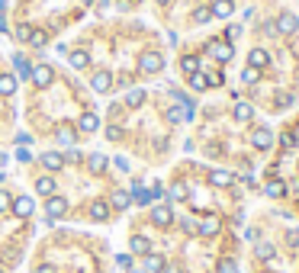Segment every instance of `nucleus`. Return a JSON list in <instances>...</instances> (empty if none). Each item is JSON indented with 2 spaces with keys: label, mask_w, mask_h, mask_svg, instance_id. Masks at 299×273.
<instances>
[{
  "label": "nucleus",
  "mask_w": 299,
  "mask_h": 273,
  "mask_svg": "<svg viewBox=\"0 0 299 273\" xmlns=\"http://www.w3.org/2000/svg\"><path fill=\"white\" fill-rule=\"evenodd\" d=\"M209 55H213L216 61H232V58H235V45H228V42L213 39V42H209Z\"/></svg>",
  "instance_id": "f257e3e1"
},
{
  "label": "nucleus",
  "mask_w": 299,
  "mask_h": 273,
  "mask_svg": "<svg viewBox=\"0 0 299 273\" xmlns=\"http://www.w3.org/2000/svg\"><path fill=\"white\" fill-rule=\"evenodd\" d=\"M45 212H48V222L61 219V215L68 212V199H65V196H48V202H45Z\"/></svg>",
  "instance_id": "f03ea898"
},
{
  "label": "nucleus",
  "mask_w": 299,
  "mask_h": 273,
  "mask_svg": "<svg viewBox=\"0 0 299 273\" xmlns=\"http://www.w3.org/2000/svg\"><path fill=\"white\" fill-rule=\"evenodd\" d=\"M296 29H299L296 13H280V20H277V32H283V36H293Z\"/></svg>",
  "instance_id": "7ed1b4c3"
},
{
  "label": "nucleus",
  "mask_w": 299,
  "mask_h": 273,
  "mask_svg": "<svg viewBox=\"0 0 299 273\" xmlns=\"http://www.w3.org/2000/svg\"><path fill=\"white\" fill-rule=\"evenodd\" d=\"M10 209H13V215H16V219H29V215H32V209H36V202H32L29 196H20V199H13V206H10Z\"/></svg>",
  "instance_id": "20e7f679"
},
{
  "label": "nucleus",
  "mask_w": 299,
  "mask_h": 273,
  "mask_svg": "<svg viewBox=\"0 0 299 273\" xmlns=\"http://www.w3.org/2000/svg\"><path fill=\"white\" fill-rule=\"evenodd\" d=\"M90 87H93L96 93H107L110 87H113V74H110V71H96V74L90 77Z\"/></svg>",
  "instance_id": "39448f33"
},
{
  "label": "nucleus",
  "mask_w": 299,
  "mask_h": 273,
  "mask_svg": "<svg viewBox=\"0 0 299 273\" xmlns=\"http://www.w3.org/2000/svg\"><path fill=\"white\" fill-rule=\"evenodd\" d=\"M32 84H36V87H48L52 84V68L48 65H32Z\"/></svg>",
  "instance_id": "423d86ee"
},
{
  "label": "nucleus",
  "mask_w": 299,
  "mask_h": 273,
  "mask_svg": "<svg viewBox=\"0 0 299 273\" xmlns=\"http://www.w3.org/2000/svg\"><path fill=\"white\" fill-rule=\"evenodd\" d=\"M161 65H164L161 55H145L142 61H138V71H142V74H155V71H161Z\"/></svg>",
  "instance_id": "0eeeda50"
},
{
  "label": "nucleus",
  "mask_w": 299,
  "mask_h": 273,
  "mask_svg": "<svg viewBox=\"0 0 299 273\" xmlns=\"http://www.w3.org/2000/svg\"><path fill=\"white\" fill-rule=\"evenodd\" d=\"M152 219H155V225H161V228H168V225L174 222V212H171V206H155V212H152Z\"/></svg>",
  "instance_id": "6e6552de"
},
{
  "label": "nucleus",
  "mask_w": 299,
  "mask_h": 273,
  "mask_svg": "<svg viewBox=\"0 0 299 273\" xmlns=\"http://www.w3.org/2000/svg\"><path fill=\"white\" fill-rule=\"evenodd\" d=\"M251 142H254V148H261V151H264V148L274 145V132H270V129H258L251 135Z\"/></svg>",
  "instance_id": "1a4fd4ad"
},
{
  "label": "nucleus",
  "mask_w": 299,
  "mask_h": 273,
  "mask_svg": "<svg viewBox=\"0 0 299 273\" xmlns=\"http://www.w3.org/2000/svg\"><path fill=\"white\" fill-rule=\"evenodd\" d=\"M209 13H213V16H219V20H228V16L235 13V4H232V0H216Z\"/></svg>",
  "instance_id": "9d476101"
},
{
  "label": "nucleus",
  "mask_w": 299,
  "mask_h": 273,
  "mask_svg": "<svg viewBox=\"0 0 299 273\" xmlns=\"http://www.w3.org/2000/svg\"><path fill=\"white\" fill-rule=\"evenodd\" d=\"M145 103V90L142 87H132V90H126V106L129 110H138Z\"/></svg>",
  "instance_id": "9b49d317"
},
{
  "label": "nucleus",
  "mask_w": 299,
  "mask_h": 273,
  "mask_svg": "<svg viewBox=\"0 0 299 273\" xmlns=\"http://www.w3.org/2000/svg\"><path fill=\"white\" fill-rule=\"evenodd\" d=\"M129 251H132V254H152V241H148L145 235H135V238L129 241Z\"/></svg>",
  "instance_id": "f8f14e48"
},
{
  "label": "nucleus",
  "mask_w": 299,
  "mask_h": 273,
  "mask_svg": "<svg viewBox=\"0 0 299 273\" xmlns=\"http://www.w3.org/2000/svg\"><path fill=\"white\" fill-rule=\"evenodd\" d=\"M13 68H16V77H32V61L29 58L13 55Z\"/></svg>",
  "instance_id": "ddd939ff"
},
{
  "label": "nucleus",
  "mask_w": 299,
  "mask_h": 273,
  "mask_svg": "<svg viewBox=\"0 0 299 273\" xmlns=\"http://www.w3.org/2000/svg\"><path fill=\"white\" fill-rule=\"evenodd\" d=\"M39 161H42V164H45V167H48V171H61V167H65V157H61L58 151H45V154H42V157H39Z\"/></svg>",
  "instance_id": "4468645a"
},
{
  "label": "nucleus",
  "mask_w": 299,
  "mask_h": 273,
  "mask_svg": "<svg viewBox=\"0 0 299 273\" xmlns=\"http://www.w3.org/2000/svg\"><path fill=\"white\" fill-rule=\"evenodd\" d=\"M36 193H39V196H55V177H39L36 180Z\"/></svg>",
  "instance_id": "2eb2a0df"
},
{
  "label": "nucleus",
  "mask_w": 299,
  "mask_h": 273,
  "mask_svg": "<svg viewBox=\"0 0 299 273\" xmlns=\"http://www.w3.org/2000/svg\"><path fill=\"white\" fill-rule=\"evenodd\" d=\"M77 126H81V132H96L100 129V119H96V113H84V116L77 119Z\"/></svg>",
  "instance_id": "dca6fc26"
},
{
  "label": "nucleus",
  "mask_w": 299,
  "mask_h": 273,
  "mask_svg": "<svg viewBox=\"0 0 299 273\" xmlns=\"http://www.w3.org/2000/svg\"><path fill=\"white\" fill-rule=\"evenodd\" d=\"M209 183H213V187H232V174L228 171H213L209 174Z\"/></svg>",
  "instance_id": "f3484780"
},
{
  "label": "nucleus",
  "mask_w": 299,
  "mask_h": 273,
  "mask_svg": "<svg viewBox=\"0 0 299 273\" xmlns=\"http://www.w3.org/2000/svg\"><path fill=\"white\" fill-rule=\"evenodd\" d=\"M107 157H103V154H90V157H87V167H90V174H103V171H107Z\"/></svg>",
  "instance_id": "a211bd4d"
},
{
  "label": "nucleus",
  "mask_w": 299,
  "mask_h": 273,
  "mask_svg": "<svg viewBox=\"0 0 299 273\" xmlns=\"http://www.w3.org/2000/svg\"><path fill=\"white\" fill-rule=\"evenodd\" d=\"M26 42H29L32 48H45L48 45V36L42 29H29V39H26Z\"/></svg>",
  "instance_id": "6ab92c4d"
},
{
  "label": "nucleus",
  "mask_w": 299,
  "mask_h": 273,
  "mask_svg": "<svg viewBox=\"0 0 299 273\" xmlns=\"http://www.w3.org/2000/svg\"><path fill=\"white\" fill-rule=\"evenodd\" d=\"M0 93L4 96L16 93V74H0Z\"/></svg>",
  "instance_id": "aec40b11"
},
{
  "label": "nucleus",
  "mask_w": 299,
  "mask_h": 273,
  "mask_svg": "<svg viewBox=\"0 0 299 273\" xmlns=\"http://www.w3.org/2000/svg\"><path fill=\"white\" fill-rule=\"evenodd\" d=\"M196 232H200V235H216V232H219V219H216V215H206L203 222H200Z\"/></svg>",
  "instance_id": "412c9836"
},
{
  "label": "nucleus",
  "mask_w": 299,
  "mask_h": 273,
  "mask_svg": "<svg viewBox=\"0 0 299 273\" xmlns=\"http://www.w3.org/2000/svg\"><path fill=\"white\" fill-rule=\"evenodd\" d=\"M145 270H148V273H161V270H164V257H161V254H148Z\"/></svg>",
  "instance_id": "4be33fe9"
},
{
  "label": "nucleus",
  "mask_w": 299,
  "mask_h": 273,
  "mask_svg": "<svg viewBox=\"0 0 299 273\" xmlns=\"http://www.w3.org/2000/svg\"><path fill=\"white\" fill-rule=\"evenodd\" d=\"M107 215H110V206H107V202H93V206H90V219H93V222H103Z\"/></svg>",
  "instance_id": "5701e85b"
},
{
  "label": "nucleus",
  "mask_w": 299,
  "mask_h": 273,
  "mask_svg": "<svg viewBox=\"0 0 299 273\" xmlns=\"http://www.w3.org/2000/svg\"><path fill=\"white\" fill-rule=\"evenodd\" d=\"M264 193H267L270 199H280V196H283V193H286V187H283V183H280V180H270L267 187H264Z\"/></svg>",
  "instance_id": "b1692460"
},
{
  "label": "nucleus",
  "mask_w": 299,
  "mask_h": 273,
  "mask_svg": "<svg viewBox=\"0 0 299 273\" xmlns=\"http://www.w3.org/2000/svg\"><path fill=\"white\" fill-rule=\"evenodd\" d=\"M113 206H116V209H129V202H132V196H129V193L126 190H116V193H113Z\"/></svg>",
  "instance_id": "393cba45"
},
{
  "label": "nucleus",
  "mask_w": 299,
  "mask_h": 273,
  "mask_svg": "<svg viewBox=\"0 0 299 273\" xmlns=\"http://www.w3.org/2000/svg\"><path fill=\"white\" fill-rule=\"evenodd\" d=\"M254 116V106H251V103H238V106H235V119H238V122H248Z\"/></svg>",
  "instance_id": "a878e982"
},
{
  "label": "nucleus",
  "mask_w": 299,
  "mask_h": 273,
  "mask_svg": "<svg viewBox=\"0 0 299 273\" xmlns=\"http://www.w3.org/2000/svg\"><path fill=\"white\" fill-rule=\"evenodd\" d=\"M254 254H258V260H274V244L261 241L258 248H254Z\"/></svg>",
  "instance_id": "bb28decb"
},
{
  "label": "nucleus",
  "mask_w": 299,
  "mask_h": 273,
  "mask_svg": "<svg viewBox=\"0 0 299 273\" xmlns=\"http://www.w3.org/2000/svg\"><path fill=\"white\" fill-rule=\"evenodd\" d=\"M71 65L77 68V71H84V68L90 65V55H87V51H71Z\"/></svg>",
  "instance_id": "cd10ccee"
},
{
  "label": "nucleus",
  "mask_w": 299,
  "mask_h": 273,
  "mask_svg": "<svg viewBox=\"0 0 299 273\" xmlns=\"http://www.w3.org/2000/svg\"><path fill=\"white\" fill-rule=\"evenodd\" d=\"M267 61H270V58H267V51H264V48H254V51H251V68H258V71H261Z\"/></svg>",
  "instance_id": "c85d7f7f"
},
{
  "label": "nucleus",
  "mask_w": 299,
  "mask_h": 273,
  "mask_svg": "<svg viewBox=\"0 0 299 273\" xmlns=\"http://www.w3.org/2000/svg\"><path fill=\"white\" fill-rule=\"evenodd\" d=\"M180 68H183V74H196L200 71V61L187 55V58H180Z\"/></svg>",
  "instance_id": "c756f323"
},
{
  "label": "nucleus",
  "mask_w": 299,
  "mask_h": 273,
  "mask_svg": "<svg viewBox=\"0 0 299 273\" xmlns=\"http://www.w3.org/2000/svg\"><path fill=\"white\" fill-rule=\"evenodd\" d=\"M190 87H193V90H206L209 84H206V77L196 71V74H190Z\"/></svg>",
  "instance_id": "7c9ffc66"
},
{
  "label": "nucleus",
  "mask_w": 299,
  "mask_h": 273,
  "mask_svg": "<svg viewBox=\"0 0 299 273\" xmlns=\"http://www.w3.org/2000/svg\"><path fill=\"white\" fill-rule=\"evenodd\" d=\"M58 142H61V145H71V142H74V132L68 129V126H61V129H58Z\"/></svg>",
  "instance_id": "2f4dec72"
},
{
  "label": "nucleus",
  "mask_w": 299,
  "mask_h": 273,
  "mask_svg": "<svg viewBox=\"0 0 299 273\" xmlns=\"http://www.w3.org/2000/svg\"><path fill=\"white\" fill-rule=\"evenodd\" d=\"M10 206H13L10 193H7V190H0V212H10Z\"/></svg>",
  "instance_id": "473e14b6"
},
{
  "label": "nucleus",
  "mask_w": 299,
  "mask_h": 273,
  "mask_svg": "<svg viewBox=\"0 0 299 273\" xmlns=\"http://www.w3.org/2000/svg\"><path fill=\"white\" fill-rule=\"evenodd\" d=\"M132 196H135V202H152V193H148V190H142L138 183H135V193H132Z\"/></svg>",
  "instance_id": "72a5a7b5"
},
{
  "label": "nucleus",
  "mask_w": 299,
  "mask_h": 273,
  "mask_svg": "<svg viewBox=\"0 0 299 273\" xmlns=\"http://www.w3.org/2000/svg\"><path fill=\"white\" fill-rule=\"evenodd\" d=\"M193 20H196V23H209V20H213V13H209L206 7H200V10L193 13Z\"/></svg>",
  "instance_id": "f704fd0d"
},
{
  "label": "nucleus",
  "mask_w": 299,
  "mask_h": 273,
  "mask_svg": "<svg viewBox=\"0 0 299 273\" xmlns=\"http://www.w3.org/2000/svg\"><path fill=\"white\" fill-rule=\"evenodd\" d=\"M107 138H110V142H119V138H122V129H119V126H107Z\"/></svg>",
  "instance_id": "c9c22d12"
},
{
  "label": "nucleus",
  "mask_w": 299,
  "mask_h": 273,
  "mask_svg": "<svg viewBox=\"0 0 299 273\" xmlns=\"http://www.w3.org/2000/svg\"><path fill=\"white\" fill-rule=\"evenodd\" d=\"M241 81H244V84H254V81H258V68H244Z\"/></svg>",
  "instance_id": "e433bc0d"
},
{
  "label": "nucleus",
  "mask_w": 299,
  "mask_h": 273,
  "mask_svg": "<svg viewBox=\"0 0 299 273\" xmlns=\"http://www.w3.org/2000/svg\"><path fill=\"white\" fill-rule=\"evenodd\" d=\"M219 273H238V267H235V260H222V267H219Z\"/></svg>",
  "instance_id": "4c0bfd02"
},
{
  "label": "nucleus",
  "mask_w": 299,
  "mask_h": 273,
  "mask_svg": "<svg viewBox=\"0 0 299 273\" xmlns=\"http://www.w3.org/2000/svg\"><path fill=\"white\" fill-rule=\"evenodd\" d=\"M264 36H277V20H267V23H264Z\"/></svg>",
  "instance_id": "58836bf2"
},
{
  "label": "nucleus",
  "mask_w": 299,
  "mask_h": 273,
  "mask_svg": "<svg viewBox=\"0 0 299 273\" xmlns=\"http://www.w3.org/2000/svg\"><path fill=\"white\" fill-rule=\"evenodd\" d=\"M206 81H209V87H219V84H222V74H219V71H213V74L206 77Z\"/></svg>",
  "instance_id": "ea45409f"
},
{
  "label": "nucleus",
  "mask_w": 299,
  "mask_h": 273,
  "mask_svg": "<svg viewBox=\"0 0 299 273\" xmlns=\"http://www.w3.org/2000/svg\"><path fill=\"white\" fill-rule=\"evenodd\" d=\"M183 196H187V190H183V187H171V199H183Z\"/></svg>",
  "instance_id": "a19ab883"
},
{
  "label": "nucleus",
  "mask_w": 299,
  "mask_h": 273,
  "mask_svg": "<svg viewBox=\"0 0 299 273\" xmlns=\"http://www.w3.org/2000/svg\"><path fill=\"white\" fill-rule=\"evenodd\" d=\"M16 157H20V161H23V164H29V161H32V154H29V151H26V148H20V151H16Z\"/></svg>",
  "instance_id": "79ce46f5"
},
{
  "label": "nucleus",
  "mask_w": 299,
  "mask_h": 273,
  "mask_svg": "<svg viewBox=\"0 0 299 273\" xmlns=\"http://www.w3.org/2000/svg\"><path fill=\"white\" fill-rule=\"evenodd\" d=\"M168 122H174V126H177V122H180V110H168Z\"/></svg>",
  "instance_id": "37998d69"
},
{
  "label": "nucleus",
  "mask_w": 299,
  "mask_h": 273,
  "mask_svg": "<svg viewBox=\"0 0 299 273\" xmlns=\"http://www.w3.org/2000/svg\"><path fill=\"white\" fill-rule=\"evenodd\" d=\"M293 145H296V138H293V135H283V148H286V151H289Z\"/></svg>",
  "instance_id": "c03bdc74"
},
{
  "label": "nucleus",
  "mask_w": 299,
  "mask_h": 273,
  "mask_svg": "<svg viewBox=\"0 0 299 273\" xmlns=\"http://www.w3.org/2000/svg\"><path fill=\"white\" fill-rule=\"evenodd\" d=\"M32 273H55V270H52V267H48V263H39V267H36V270H32Z\"/></svg>",
  "instance_id": "a18cd8bd"
},
{
  "label": "nucleus",
  "mask_w": 299,
  "mask_h": 273,
  "mask_svg": "<svg viewBox=\"0 0 299 273\" xmlns=\"http://www.w3.org/2000/svg\"><path fill=\"white\" fill-rule=\"evenodd\" d=\"M0 32H7V16H4V10H0Z\"/></svg>",
  "instance_id": "49530a36"
},
{
  "label": "nucleus",
  "mask_w": 299,
  "mask_h": 273,
  "mask_svg": "<svg viewBox=\"0 0 299 273\" xmlns=\"http://www.w3.org/2000/svg\"><path fill=\"white\" fill-rule=\"evenodd\" d=\"M155 4H158V7H168V4H171V0H155Z\"/></svg>",
  "instance_id": "de8ad7c7"
},
{
  "label": "nucleus",
  "mask_w": 299,
  "mask_h": 273,
  "mask_svg": "<svg viewBox=\"0 0 299 273\" xmlns=\"http://www.w3.org/2000/svg\"><path fill=\"white\" fill-rule=\"evenodd\" d=\"M164 273H177V267H164Z\"/></svg>",
  "instance_id": "09e8293b"
},
{
  "label": "nucleus",
  "mask_w": 299,
  "mask_h": 273,
  "mask_svg": "<svg viewBox=\"0 0 299 273\" xmlns=\"http://www.w3.org/2000/svg\"><path fill=\"white\" fill-rule=\"evenodd\" d=\"M96 4H100V7H110V0H96Z\"/></svg>",
  "instance_id": "8fccbe9b"
},
{
  "label": "nucleus",
  "mask_w": 299,
  "mask_h": 273,
  "mask_svg": "<svg viewBox=\"0 0 299 273\" xmlns=\"http://www.w3.org/2000/svg\"><path fill=\"white\" fill-rule=\"evenodd\" d=\"M129 273H145V270H132V267H129Z\"/></svg>",
  "instance_id": "3c124183"
},
{
  "label": "nucleus",
  "mask_w": 299,
  "mask_h": 273,
  "mask_svg": "<svg viewBox=\"0 0 299 273\" xmlns=\"http://www.w3.org/2000/svg\"><path fill=\"white\" fill-rule=\"evenodd\" d=\"M81 4H93V0H81Z\"/></svg>",
  "instance_id": "603ef678"
},
{
  "label": "nucleus",
  "mask_w": 299,
  "mask_h": 273,
  "mask_svg": "<svg viewBox=\"0 0 299 273\" xmlns=\"http://www.w3.org/2000/svg\"><path fill=\"white\" fill-rule=\"evenodd\" d=\"M0 273H4V270H0Z\"/></svg>",
  "instance_id": "864d4df0"
}]
</instances>
